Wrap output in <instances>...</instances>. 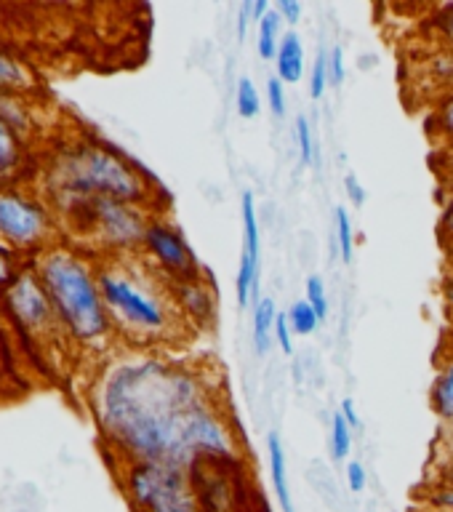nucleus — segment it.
Returning a JSON list of instances; mask_svg holds the SVG:
<instances>
[{"label": "nucleus", "mask_w": 453, "mask_h": 512, "mask_svg": "<svg viewBox=\"0 0 453 512\" xmlns=\"http://www.w3.org/2000/svg\"><path fill=\"white\" fill-rule=\"evenodd\" d=\"M216 406L214 387L190 366L139 358L112 368L102 387L99 419L134 464H166L190 472L192 432Z\"/></svg>", "instance_id": "1"}, {"label": "nucleus", "mask_w": 453, "mask_h": 512, "mask_svg": "<svg viewBox=\"0 0 453 512\" xmlns=\"http://www.w3.org/2000/svg\"><path fill=\"white\" fill-rule=\"evenodd\" d=\"M56 187L78 200H120L142 203L150 195L147 179L126 158L102 147H80L59 160L54 171Z\"/></svg>", "instance_id": "2"}, {"label": "nucleus", "mask_w": 453, "mask_h": 512, "mask_svg": "<svg viewBox=\"0 0 453 512\" xmlns=\"http://www.w3.org/2000/svg\"><path fill=\"white\" fill-rule=\"evenodd\" d=\"M43 280L48 299L54 302L59 318L67 323L72 334L83 342L107 334L110 312L99 291V278L86 270V264L70 254L48 256Z\"/></svg>", "instance_id": "3"}, {"label": "nucleus", "mask_w": 453, "mask_h": 512, "mask_svg": "<svg viewBox=\"0 0 453 512\" xmlns=\"http://www.w3.org/2000/svg\"><path fill=\"white\" fill-rule=\"evenodd\" d=\"M99 291L107 312L139 336H171L182 323L171 294H160L158 288L139 280L134 272L104 270L99 275Z\"/></svg>", "instance_id": "4"}, {"label": "nucleus", "mask_w": 453, "mask_h": 512, "mask_svg": "<svg viewBox=\"0 0 453 512\" xmlns=\"http://www.w3.org/2000/svg\"><path fill=\"white\" fill-rule=\"evenodd\" d=\"M128 491L142 512H200L190 472L166 464H131Z\"/></svg>", "instance_id": "5"}, {"label": "nucleus", "mask_w": 453, "mask_h": 512, "mask_svg": "<svg viewBox=\"0 0 453 512\" xmlns=\"http://www.w3.org/2000/svg\"><path fill=\"white\" fill-rule=\"evenodd\" d=\"M142 246L150 254L152 262L158 264L160 272L171 280V286L184 283V280L203 278L198 256L190 248L187 238L179 232V227H174L166 219H150Z\"/></svg>", "instance_id": "6"}, {"label": "nucleus", "mask_w": 453, "mask_h": 512, "mask_svg": "<svg viewBox=\"0 0 453 512\" xmlns=\"http://www.w3.org/2000/svg\"><path fill=\"white\" fill-rule=\"evenodd\" d=\"M94 211V222L99 227L107 243L118 248H134L144 240L147 224L150 219H144L142 211L131 203H120V200H91L88 203Z\"/></svg>", "instance_id": "7"}, {"label": "nucleus", "mask_w": 453, "mask_h": 512, "mask_svg": "<svg viewBox=\"0 0 453 512\" xmlns=\"http://www.w3.org/2000/svg\"><path fill=\"white\" fill-rule=\"evenodd\" d=\"M171 299H174L176 310H179L184 323H190L192 328H206L208 331L216 323L219 294L211 286L208 275L171 286Z\"/></svg>", "instance_id": "8"}, {"label": "nucleus", "mask_w": 453, "mask_h": 512, "mask_svg": "<svg viewBox=\"0 0 453 512\" xmlns=\"http://www.w3.org/2000/svg\"><path fill=\"white\" fill-rule=\"evenodd\" d=\"M0 232L14 243H32L43 235V214L16 195H0Z\"/></svg>", "instance_id": "9"}, {"label": "nucleus", "mask_w": 453, "mask_h": 512, "mask_svg": "<svg viewBox=\"0 0 453 512\" xmlns=\"http://www.w3.org/2000/svg\"><path fill=\"white\" fill-rule=\"evenodd\" d=\"M267 462H270V480L272 494H275V504L280 512H296L294 491H291V480H288V459L283 440L278 432L267 435Z\"/></svg>", "instance_id": "10"}, {"label": "nucleus", "mask_w": 453, "mask_h": 512, "mask_svg": "<svg viewBox=\"0 0 453 512\" xmlns=\"http://www.w3.org/2000/svg\"><path fill=\"white\" fill-rule=\"evenodd\" d=\"M11 304H14L16 315L30 323V326H40L46 323L48 315H51V307H48V294H43V288L35 286L30 278H22L11 288Z\"/></svg>", "instance_id": "11"}, {"label": "nucleus", "mask_w": 453, "mask_h": 512, "mask_svg": "<svg viewBox=\"0 0 453 512\" xmlns=\"http://www.w3.org/2000/svg\"><path fill=\"white\" fill-rule=\"evenodd\" d=\"M304 75V43L299 32L288 30L275 54V78L283 86H296Z\"/></svg>", "instance_id": "12"}, {"label": "nucleus", "mask_w": 453, "mask_h": 512, "mask_svg": "<svg viewBox=\"0 0 453 512\" xmlns=\"http://www.w3.org/2000/svg\"><path fill=\"white\" fill-rule=\"evenodd\" d=\"M275 320H278V307L275 299L270 296H259L254 302V352L259 358H264L275 344Z\"/></svg>", "instance_id": "13"}, {"label": "nucleus", "mask_w": 453, "mask_h": 512, "mask_svg": "<svg viewBox=\"0 0 453 512\" xmlns=\"http://www.w3.org/2000/svg\"><path fill=\"white\" fill-rule=\"evenodd\" d=\"M430 406L443 424H453V360L446 358L430 384Z\"/></svg>", "instance_id": "14"}, {"label": "nucleus", "mask_w": 453, "mask_h": 512, "mask_svg": "<svg viewBox=\"0 0 453 512\" xmlns=\"http://www.w3.org/2000/svg\"><path fill=\"white\" fill-rule=\"evenodd\" d=\"M240 214H243V254L251 262L262 264V232H259V214H256V200L251 192H243Z\"/></svg>", "instance_id": "15"}, {"label": "nucleus", "mask_w": 453, "mask_h": 512, "mask_svg": "<svg viewBox=\"0 0 453 512\" xmlns=\"http://www.w3.org/2000/svg\"><path fill=\"white\" fill-rule=\"evenodd\" d=\"M283 35H286V32H283V19H280L278 11L272 8L270 14L256 24V54H259V59H264V62H275V54H278Z\"/></svg>", "instance_id": "16"}, {"label": "nucleus", "mask_w": 453, "mask_h": 512, "mask_svg": "<svg viewBox=\"0 0 453 512\" xmlns=\"http://www.w3.org/2000/svg\"><path fill=\"white\" fill-rule=\"evenodd\" d=\"M435 486H453V424H446L435 448Z\"/></svg>", "instance_id": "17"}, {"label": "nucleus", "mask_w": 453, "mask_h": 512, "mask_svg": "<svg viewBox=\"0 0 453 512\" xmlns=\"http://www.w3.org/2000/svg\"><path fill=\"white\" fill-rule=\"evenodd\" d=\"M427 128H430V134L440 144L453 147V91L448 96H443V99H438L430 120H427Z\"/></svg>", "instance_id": "18"}, {"label": "nucleus", "mask_w": 453, "mask_h": 512, "mask_svg": "<svg viewBox=\"0 0 453 512\" xmlns=\"http://www.w3.org/2000/svg\"><path fill=\"white\" fill-rule=\"evenodd\" d=\"M427 30L443 48H453V0L427 8Z\"/></svg>", "instance_id": "19"}, {"label": "nucleus", "mask_w": 453, "mask_h": 512, "mask_svg": "<svg viewBox=\"0 0 453 512\" xmlns=\"http://www.w3.org/2000/svg\"><path fill=\"white\" fill-rule=\"evenodd\" d=\"M286 315H288V323H291V328H294L296 336L315 334V331L320 328V323H323V320L318 318V312L312 310L307 299H296Z\"/></svg>", "instance_id": "20"}, {"label": "nucleus", "mask_w": 453, "mask_h": 512, "mask_svg": "<svg viewBox=\"0 0 453 512\" xmlns=\"http://www.w3.org/2000/svg\"><path fill=\"white\" fill-rule=\"evenodd\" d=\"M235 110L243 120H254L262 110V99H259L254 80L246 78V75L238 80V88H235Z\"/></svg>", "instance_id": "21"}, {"label": "nucleus", "mask_w": 453, "mask_h": 512, "mask_svg": "<svg viewBox=\"0 0 453 512\" xmlns=\"http://www.w3.org/2000/svg\"><path fill=\"white\" fill-rule=\"evenodd\" d=\"M331 454L336 462H344L352 454V427L342 416V411L331 416Z\"/></svg>", "instance_id": "22"}, {"label": "nucleus", "mask_w": 453, "mask_h": 512, "mask_svg": "<svg viewBox=\"0 0 453 512\" xmlns=\"http://www.w3.org/2000/svg\"><path fill=\"white\" fill-rule=\"evenodd\" d=\"M336 246L344 264H350L355 256V230H352L350 211L344 206H336Z\"/></svg>", "instance_id": "23"}, {"label": "nucleus", "mask_w": 453, "mask_h": 512, "mask_svg": "<svg viewBox=\"0 0 453 512\" xmlns=\"http://www.w3.org/2000/svg\"><path fill=\"white\" fill-rule=\"evenodd\" d=\"M296 144H299V160L302 166H312L318 158V147H315V134H312V123L307 115H296Z\"/></svg>", "instance_id": "24"}, {"label": "nucleus", "mask_w": 453, "mask_h": 512, "mask_svg": "<svg viewBox=\"0 0 453 512\" xmlns=\"http://www.w3.org/2000/svg\"><path fill=\"white\" fill-rule=\"evenodd\" d=\"M328 54L326 48L320 46L318 54H315V62H312V70H310V96L318 102L323 99V94L328 91L331 86V75H328Z\"/></svg>", "instance_id": "25"}, {"label": "nucleus", "mask_w": 453, "mask_h": 512, "mask_svg": "<svg viewBox=\"0 0 453 512\" xmlns=\"http://www.w3.org/2000/svg\"><path fill=\"white\" fill-rule=\"evenodd\" d=\"M304 299L310 302V307L318 312V318L326 323L328 320V291H326V283L320 275H310L307 278V286H304Z\"/></svg>", "instance_id": "26"}, {"label": "nucleus", "mask_w": 453, "mask_h": 512, "mask_svg": "<svg viewBox=\"0 0 453 512\" xmlns=\"http://www.w3.org/2000/svg\"><path fill=\"white\" fill-rule=\"evenodd\" d=\"M267 104H270V112L275 118H283L288 110V96H286V86L280 83L275 75L267 80Z\"/></svg>", "instance_id": "27"}, {"label": "nucleus", "mask_w": 453, "mask_h": 512, "mask_svg": "<svg viewBox=\"0 0 453 512\" xmlns=\"http://www.w3.org/2000/svg\"><path fill=\"white\" fill-rule=\"evenodd\" d=\"M14 160H16V142H14V136H11V131H8V123L0 118V174L14 166Z\"/></svg>", "instance_id": "28"}, {"label": "nucleus", "mask_w": 453, "mask_h": 512, "mask_svg": "<svg viewBox=\"0 0 453 512\" xmlns=\"http://www.w3.org/2000/svg\"><path fill=\"white\" fill-rule=\"evenodd\" d=\"M294 328L288 323L286 312H278V320H275V344L280 347V352L286 355H294Z\"/></svg>", "instance_id": "29"}, {"label": "nucleus", "mask_w": 453, "mask_h": 512, "mask_svg": "<svg viewBox=\"0 0 453 512\" xmlns=\"http://www.w3.org/2000/svg\"><path fill=\"white\" fill-rule=\"evenodd\" d=\"M328 75H331V88H342L347 78V64H344V48L334 46L328 54Z\"/></svg>", "instance_id": "30"}, {"label": "nucleus", "mask_w": 453, "mask_h": 512, "mask_svg": "<svg viewBox=\"0 0 453 512\" xmlns=\"http://www.w3.org/2000/svg\"><path fill=\"white\" fill-rule=\"evenodd\" d=\"M344 478H347V488L352 494H363L368 486V472L360 462H347V470H344Z\"/></svg>", "instance_id": "31"}, {"label": "nucleus", "mask_w": 453, "mask_h": 512, "mask_svg": "<svg viewBox=\"0 0 453 512\" xmlns=\"http://www.w3.org/2000/svg\"><path fill=\"white\" fill-rule=\"evenodd\" d=\"M275 11L280 14L283 24H288V27H296V24L302 22L304 6H302V0H278V3H275Z\"/></svg>", "instance_id": "32"}, {"label": "nucleus", "mask_w": 453, "mask_h": 512, "mask_svg": "<svg viewBox=\"0 0 453 512\" xmlns=\"http://www.w3.org/2000/svg\"><path fill=\"white\" fill-rule=\"evenodd\" d=\"M24 72L16 62H11L8 56L0 54V86H22Z\"/></svg>", "instance_id": "33"}, {"label": "nucleus", "mask_w": 453, "mask_h": 512, "mask_svg": "<svg viewBox=\"0 0 453 512\" xmlns=\"http://www.w3.org/2000/svg\"><path fill=\"white\" fill-rule=\"evenodd\" d=\"M427 502L440 512H453V486H432Z\"/></svg>", "instance_id": "34"}, {"label": "nucleus", "mask_w": 453, "mask_h": 512, "mask_svg": "<svg viewBox=\"0 0 453 512\" xmlns=\"http://www.w3.org/2000/svg\"><path fill=\"white\" fill-rule=\"evenodd\" d=\"M251 8H254V0H246V3L238 8V24H235V32H238V43H243V40H246L248 24H254V19H251Z\"/></svg>", "instance_id": "35"}, {"label": "nucleus", "mask_w": 453, "mask_h": 512, "mask_svg": "<svg viewBox=\"0 0 453 512\" xmlns=\"http://www.w3.org/2000/svg\"><path fill=\"white\" fill-rule=\"evenodd\" d=\"M344 190H347V198L352 200V206H363V203H366V187H363L352 174L344 179Z\"/></svg>", "instance_id": "36"}, {"label": "nucleus", "mask_w": 453, "mask_h": 512, "mask_svg": "<svg viewBox=\"0 0 453 512\" xmlns=\"http://www.w3.org/2000/svg\"><path fill=\"white\" fill-rule=\"evenodd\" d=\"M440 232H443V238L451 240L453 248V192H448L446 208H443V216H440Z\"/></svg>", "instance_id": "37"}, {"label": "nucleus", "mask_w": 453, "mask_h": 512, "mask_svg": "<svg viewBox=\"0 0 453 512\" xmlns=\"http://www.w3.org/2000/svg\"><path fill=\"white\" fill-rule=\"evenodd\" d=\"M339 411H342L344 419L350 422L352 430H358V427H360V416H358V411H355V403H352V398H344L342 400V408H339Z\"/></svg>", "instance_id": "38"}, {"label": "nucleus", "mask_w": 453, "mask_h": 512, "mask_svg": "<svg viewBox=\"0 0 453 512\" xmlns=\"http://www.w3.org/2000/svg\"><path fill=\"white\" fill-rule=\"evenodd\" d=\"M440 174L448 182L453 192V147H446V155H443V166H440Z\"/></svg>", "instance_id": "39"}, {"label": "nucleus", "mask_w": 453, "mask_h": 512, "mask_svg": "<svg viewBox=\"0 0 453 512\" xmlns=\"http://www.w3.org/2000/svg\"><path fill=\"white\" fill-rule=\"evenodd\" d=\"M272 3L270 0H254V8H251V19H254V24H259L264 19V16L270 14L272 11Z\"/></svg>", "instance_id": "40"}, {"label": "nucleus", "mask_w": 453, "mask_h": 512, "mask_svg": "<svg viewBox=\"0 0 453 512\" xmlns=\"http://www.w3.org/2000/svg\"><path fill=\"white\" fill-rule=\"evenodd\" d=\"M446 302H448V307L453 310V275H448V280H446Z\"/></svg>", "instance_id": "41"}, {"label": "nucleus", "mask_w": 453, "mask_h": 512, "mask_svg": "<svg viewBox=\"0 0 453 512\" xmlns=\"http://www.w3.org/2000/svg\"><path fill=\"white\" fill-rule=\"evenodd\" d=\"M3 280H8V264L6 259L0 256V283H3Z\"/></svg>", "instance_id": "42"}, {"label": "nucleus", "mask_w": 453, "mask_h": 512, "mask_svg": "<svg viewBox=\"0 0 453 512\" xmlns=\"http://www.w3.org/2000/svg\"><path fill=\"white\" fill-rule=\"evenodd\" d=\"M446 358L453 360V336L446 342Z\"/></svg>", "instance_id": "43"}]
</instances>
